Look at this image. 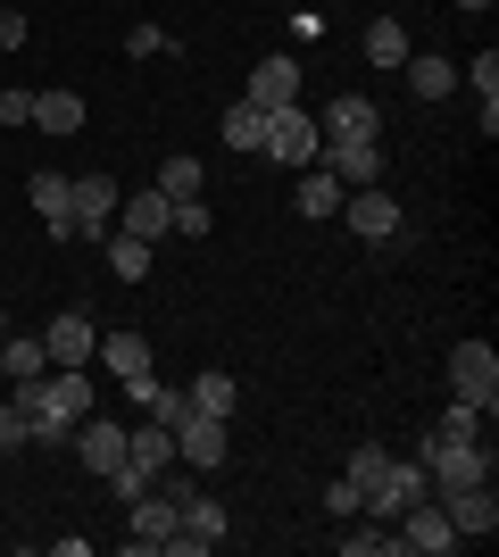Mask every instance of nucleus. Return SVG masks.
<instances>
[{"instance_id":"f257e3e1","label":"nucleus","mask_w":499,"mask_h":557,"mask_svg":"<svg viewBox=\"0 0 499 557\" xmlns=\"http://www.w3.org/2000/svg\"><path fill=\"white\" fill-rule=\"evenodd\" d=\"M416 466L433 474V491H466V483H491V449H483V442H433V433H425Z\"/></svg>"},{"instance_id":"f03ea898","label":"nucleus","mask_w":499,"mask_h":557,"mask_svg":"<svg viewBox=\"0 0 499 557\" xmlns=\"http://www.w3.org/2000/svg\"><path fill=\"white\" fill-rule=\"evenodd\" d=\"M450 399H466L483 417L499 408V349L491 342H458L450 349Z\"/></svg>"},{"instance_id":"7ed1b4c3","label":"nucleus","mask_w":499,"mask_h":557,"mask_svg":"<svg viewBox=\"0 0 499 557\" xmlns=\"http://www.w3.org/2000/svg\"><path fill=\"white\" fill-rule=\"evenodd\" d=\"M275 166H316V150H325V134H316V116L291 100V109H275L266 116V141H259Z\"/></svg>"},{"instance_id":"20e7f679","label":"nucleus","mask_w":499,"mask_h":557,"mask_svg":"<svg viewBox=\"0 0 499 557\" xmlns=\"http://www.w3.org/2000/svg\"><path fill=\"white\" fill-rule=\"evenodd\" d=\"M391 524H400V557H450L458 549V533H450V508H441V499H416V508H400L391 516Z\"/></svg>"},{"instance_id":"39448f33","label":"nucleus","mask_w":499,"mask_h":557,"mask_svg":"<svg viewBox=\"0 0 499 557\" xmlns=\"http://www.w3.org/2000/svg\"><path fill=\"white\" fill-rule=\"evenodd\" d=\"M416 499H433V474H425L416 458H391V466H383V483L366 491V508H358V516H383V524H391V516L416 508Z\"/></svg>"},{"instance_id":"423d86ee","label":"nucleus","mask_w":499,"mask_h":557,"mask_svg":"<svg viewBox=\"0 0 499 557\" xmlns=\"http://www.w3.org/2000/svg\"><path fill=\"white\" fill-rule=\"evenodd\" d=\"M333 216H350V233L358 242H400V200L383 184H358V191H341V209Z\"/></svg>"},{"instance_id":"0eeeda50","label":"nucleus","mask_w":499,"mask_h":557,"mask_svg":"<svg viewBox=\"0 0 499 557\" xmlns=\"http://www.w3.org/2000/svg\"><path fill=\"white\" fill-rule=\"evenodd\" d=\"M25 200H34V216H42L50 242H75V175L42 166V175H25Z\"/></svg>"},{"instance_id":"6e6552de","label":"nucleus","mask_w":499,"mask_h":557,"mask_svg":"<svg viewBox=\"0 0 499 557\" xmlns=\"http://www.w3.org/2000/svg\"><path fill=\"white\" fill-rule=\"evenodd\" d=\"M42 349H50V367H92V349H100V325L84 317V308H59L42 325Z\"/></svg>"},{"instance_id":"1a4fd4ad","label":"nucleus","mask_w":499,"mask_h":557,"mask_svg":"<svg viewBox=\"0 0 499 557\" xmlns=\"http://www.w3.org/2000/svg\"><path fill=\"white\" fill-rule=\"evenodd\" d=\"M441 508H450V533L458 541H491L499 533V499H491V483H466V491H433Z\"/></svg>"},{"instance_id":"9d476101","label":"nucleus","mask_w":499,"mask_h":557,"mask_svg":"<svg viewBox=\"0 0 499 557\" xmlns=\"http://www.w3.org/2000/svg\"><path fill=\"white\" fill-rule=\"evenodd\" d=\"M316 166H325L341 191L383 184V141H325V150H316Z\"/></svg>"},{"instance_id":"9b49d317","label":"nucleus","mask_w":499,"mask_h":557,"mask_svg":"<svg viewBox=\"0 0 499 557\" xmlns=\"http://www.w3.org/2000/svg\"><path fill=\"white\" fill-rule=\"evenodd\" d=\"M175 458L200 466V474H216V466H225V424L200 417V408H184V417H175Z\"/></svg>"},{"instance_id":"f8f14e48","label":"nucleus","mask_w":499,"mask_h":557,"mask_svg":"<svg viewBox=\"0 0 499 557\" xmlns=\"http://www.w3.org/2000/svg\"><path fill=\"white\" fill-rule=\"evenodd\" d=\"M316 134H325V141H375L383 134V109L366 92H341L325 116H316Z\"/></svg>"},{"instance_id":"ddd939ff","label":"nucleus","mask_w":499,"mask_h":557,"mask_svg":"<svg viewBox=\"0 0 499 557\" xmlns=\"http://www.w3.org/2000/svg\"><path fill=\"white\" fill-rule=\"evenodd\" d=\"M117 200H125V191L109 184V175H75V233L100 242V233L117 225Z\"/></svg>"},{"instance_id":"4468645a","label":"nucleus","mask_w":499,"mask_h":557,"mask_svg":"<svg viewBox=\"0 0 499 557\" xmlns=\"http://www.w3.org/2000/svg\"><path fill=\"white\" fill-rule=\"evenodd\" d=\"M241 100H250V109H266V116L291 109V100H300V67H291V59H259V67H250V92H241Z\"/></svg>"},{"instance_id":"2eb2a0df","label":"nucleus","mask_w":499,"mask_h":557,"mask_svg":"<svg viewBox=\"0 0 499 557\" xmlns=\"http://www.w3.org/2000/svg\"><path fill=\"white\" fill-rule=\"evenodd\" d=\"M125 458H134V466H142V474H150V483H159L166 466H175V433H166L159 417H142V424H125Z\"/></svg>"},{"instance_id":"dca6fc26","label":"nucleus","mask_w":499,"mask_h":557,"mask_svg":"<svg viewBox=\"0 0 499 557\" xmlns=\"http://www.w3.org/2000/svg\"><path fill=\"white\" fill-rule=\"evenodd\" d=\"M75 449H84L92 474H109V466H125V424L117 417H84L75 424Z\"/></svg>"},{"instance_id":"f3484780","label":"nucleus","mask_w":499,"mask_h":557,"mask_svg":"<svg viewBox=\"0 0 499 557\" xmlns=\"http://www.w3.org/2000/svg\"><path fill=\"white\" fill-rule=\"evenodd\" d=\"M166 216H175V200H166V191H134V200H117V233H134V242H150V250H159Z\"/></svg>"},{"instance_id":"a211bd4d","label":"nucleus","mask_w":499,"mask_h":557,"mask_svg":"<svg viewBox=\"0 0 499 557\" xmlns=\"http://www.w3.org/2000/svg\"><path fill=\"white\" fill-rule=\"evenodd\" d=\"M191 408H200V417H216V424H234V408H241V383L225 367H209V374H191Z\"/></svg>"},{"instance_id":"6ab92c4d","label":"nucleus","mask_w":499,"mask_h":557,"mask_svg":"<svg viewBox=\"0 0 499 557\" xmlns=\"http://www.w3.org/2000/svg\"><path fill=\"white\" fill-rule=\"evenodd\" d=\"M92 358L117 374V383H142V374H150V342H142V333H100Z\"/></svg>"},{"instance_id":"aec40b11","label":"nucleus","mask_w":499,"mask_h":557,"mask_svg":"<svg viewBox=\"0 0 499 557\" xmlns=\"http://www.w3.org/2000/svg\"><path fill=\"white\" fill-rule=\"evenodd\" d=\"M42 367H50V349L34 342V333H0V392H9V383H34Z\"/></svg>"},{"instance_id":"412c9836","label":"nucleus","mask_w":499,"mask_h":557,"mask_svg":"<svg viewBox=\"0 0 499 557\" xmlns=\"http://www.w3.org/2000/svg\"><path fill=\"white\" fill-rule=\"evenodd\" d=\"M291 209L309 216V225H325V216L341 209V184H333L325 166H300V191H291Z\"/></svg>"},{"instance_id":"4be33fe9","label":"nucleus","mask_w":499,"mask_h":557,"mask_svg":"<svg viewBox=\"0 0 499 557\" xmlns=\"http://www.w3.org/2000/svg\"><path fill=\"white\" fill-rule=\"evenodd\" d=\"M358 50H366L375 67H408V59H416V50H408V25H400V17H375V25H366V42H358Z\"/></svg>"},{"instance_id":"5701e85b","label":"nucleus","mask_w":499,"mask_h":557,"mask_svg":"<svg viewBox=\"0 0 499 557\" xmlns=\"http://www.w3.org/2000/svg\"><path fill=\"white\" fill-rule=\"evenodd\" d=\"M216 141H225V150H259V141H266V109H250V100H234V109L216 116Z\"/></svg>"},{"instance_id":"b1692460","label":"nucleus","mask_w":499,"mask_h":557,"mask_svg":"<svg viewBox=\"0 0 499 557\" xmlns=\"http://www.w3.org/2000/svg\"><path fill=\"white\" fill-rule=\"evenodd\" d=\"M408 84H416V100H450L458 92V59H433V50H425V59H408Z\"/></svg>"},{"instance_id":"393cba45","label":"nucleus","mask_w":499,"mask_h":557,"mask_svg":"<svg viewBox=\"0 0 499 557\" xmlns=\"http://www.w3.org/2000/svg\"><path fill=\"white\" fill-rule=\"evenodd\" d=\"M34 125L42 134H84V92H34Z\"/></svg>"},{"instance_id":"a878e982","label":"nucleus","mask_w":499,"mask_h":557,"mask_svg":"<svg viewBox=\"0 0 499 557\" xmlns=\"http://www.w3.org/2000/svg\"><path fill=\"white\" fill-rule=\"evenodd\" d=\"M100 242H109V275H125V283H150V242H134V233H100Z\"/></svg>"},{"instance_id":"bb28decb","label":"nucleus","mask_w":499,"mask_h":557,"mask_svg":"<svg viewBox=\"0 0 499 557\" xmlns=\"http://www.w3.org/2000/svg\"><path fill=\"white\" fill-rule=\"evenodd\" d=\"M433 442H483V408H466V399H450V408L433 417Z\"/></svg>"},{"instance_id":"cd10ccee","label":"nucleus","mask_w":499,"mask_h":557,"mask_svg":"<svg viewBox=\"0 0 499 557\" xmlns=\"http://www.w3.org/2000/svg\"><path fill=\"white\" fill-rule=\"evenodd\" d=\"M159 191H166V200H200V159H191V150H175V159L159 166Z\"/></svg>"},{"instance_id":"c85d7f7f","label":"nucleus","mask_w":499,"mask_h":557,"mask_svg":"<svg viewBox=\"0 0 499 557\" xmlns=\"http://www.w3.org/2000/svg\"><path fill=\"white\" fill-rule=\"evenodd\" d=\"M184 533H200V541H225V508H216L209 491H184Z\"/></svg>"},{"instance_id":"c756f323","label":"nucleus","mask_w":499,"mask_h":557,"mask_svg":"<svg viewBox=\"0 0 499 557\" xmlns=\"http://www.w3.org/2000/svg\"><path fill=\"white\" fill-rule=\"evenodd\" d=\"M383 466H391V449H383V442H358V449H350V483H358V508H366V491L383 483Z\"/></svg>"},{"instance_id":"7c9ffc66","label":"nucleus","mask_w":499,"mask_h":557,"mask_svg":"<svg viewBox=\"0 0 499 557\" xmlns=\"http://www.w3.org/2000/svg\"><path fill=\"white\" fill-rule=\"evenodd\" d=\"M458 84L475 100H499V50H483V59H458Z\"/></svg>"},{"instance_id":"2f4dec72","label":"nucleus","mask_w":499,"mask_h":557,"mask_svg":"<svg viewBox=\"0 0 499 557\" xmlns=\"http://www.w3.org/2000/svg\"><path fill=\"white\" fill-rule=\"evenodd\" d=\"M209 200H175V216H166V233H184V242H209Z\"/></svg>"},{"instance_id":"473e14b6","label":"nucleus","mask_w":499,"mask_h":557,"mask_svg":"<svg viewBox=\"0 0 499 557\" xmlns=\"http://www.w3.org/2000/svg\"><path fill=\"white\" fill-rule=\"evenodd\" d=\"M25 449V417H17V399L0 392V458H17Z\"/></svg>"},{"instance_id":"72a5a7b5","label":"nucleus","mask_w":499,"mask_h":557,"mask_svg":"<svg viewBox=\"0 0 499 557\" xmlns=\"http://www.w3.org/2000/svg\"><path fill=\"white\" fill-rule=\"evenodd\" d=\"M125 50H134V59H159V50H175V34H166V25H134Z\"/></svg>"},{"instance_id":"f704fd0d","label":"nucleus","mask_w":499,"mask_h":557,"mask_svg":"<svg viewBox=\"0 0 499 557\" xmlns=\"http://www.w3.org/2000/svg\"><path fill=\"white\" fill-rule=\"evenodd\" d=\"M341 549L350 557H400V541L391 533H341Z\"/></svg>"},{"instance_id":"c9c22d12","label":"nucleus","mask_w":499,"mask_h":557,"mask_svg":"<svg viewBox=\"0 0 499 557\" xmlns=\"http://www.w3.org/2000/svg\"><path fill=\"white\" fill-rule=\"evenodd\" d=\"M0 125H34V92H25V84H17V92H0Z\"/></svg>"},{"instance_id":"e433bc0d","label":"nucleus","mask_w":499,"mask_h":557,"mask_svg":"<svg viewBox=\"0 0 499 557\" xmlns=\"http://www.w3.org/2000/svg\"><path fill=\"white\" fill-rule=\"evenodd\" d=\"M25 34H34V25H25V9H0V50H25Z\"/></svg>"},{"instance_id":"4c0bfd02","label":"nucleus","mask_w":499,"mask_h":557,"mask_svg":"<svg viewBox=\"0 0 499 557\" xmlns=\"http://www.w3.org/2000/svg\"><path fill=\"white\" fill-rule=\"evenodd\" d=\"M325 508H333V516H350V524H358V483H350V474H341V483L325 491Z\"/></svg>"},{"instance_id":"58836bf2","label":"nucleus","mask_w":499,"mask_h":557,"mask_svg":"<svg viewBox=\"0 0 499 557\" xmlns=\"http://www.w3.org/2000/svg\"><path fill=\"white\" fill-rule=\"evenodd\" d=\"M458 9H475V17H483V9H499V0H458Z\"/></svg>"},{"instance_id":"ea45409f","label":"nucleus","mask_w":499,"mask_h":557,"mask_svg":"<svg viewBox=\"0 0 499 557\" xmlns=\"http://www.w3.org/2000/svg\"><path fill=\"white\" fill-rule=\"evenodd\" d=\"M0 333H9V308H0Z\"/></svg>"},{"instance_id":"a19ab883","label":"nucleus","mask_w":499,"mask_h":557,"mask_svg":"<svg viewBox=\"0 0 499 557\" xmlns=\"http://www.w3.org/2000/svg\"><path fill=\"white\" fill-rule=\"evenodd\" d=\"M0 9H9V0H0Z\"/></svg>"}]
</instances>
